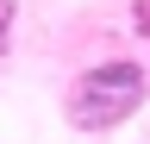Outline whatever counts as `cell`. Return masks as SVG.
I'll return each mask as SVG.
<instances>
[{
    "label": "cell",
    "instance_id": "cell-1",
    "mask_svg": "<svg viewBox=\"0 0 150 144\" xmlns=\"http://www.w3.org/2000/svg\"><path fill=\"white\" fill-rule=\"evenodd\" d=\"M144 100H150L144 63L100 57V63H88L81 75L69 82V125L75 132H112V125H125L131 113H144Z\"/></svg>",
    "mask_w": 150,
    "mask_h": 144
},
{
    "label": "cell",
    "instance_id": "cell-2",
    "mask_svg": "<svg viewBox=\"0 0 150 144\" xmlns=\"http://www.w3.org/2000/svg\"><path fill=\"white\" fill-rule=\"evenodd\" d=\"M0 50H6V13H0Z\"/></svg>",
    "mask_w": 150,
    "mask_h": 144
}]
</instances>
